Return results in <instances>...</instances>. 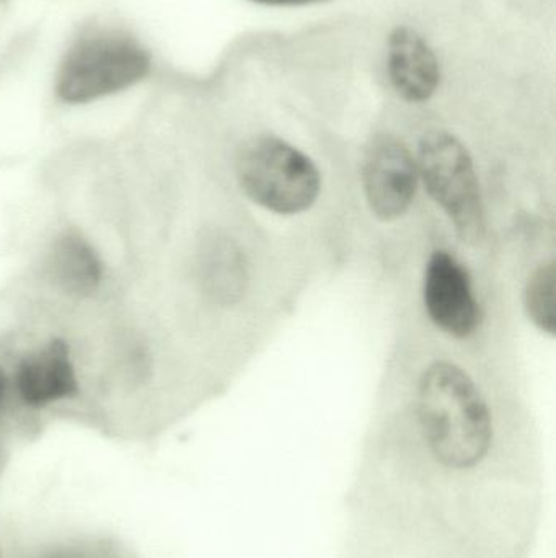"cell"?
Returning <instances> with one entry per match:
<instances>
[{"instance_id":"11","label":"cell","mask_w":556,"mask_h":558,"mask_svg":"<svg viewBox=\"0 0 556 558\" xmlns=\"http://www.w3.org/2000/svg\"><path fill=\"white\" fill-rule=\"evenodd\" d=\"M556 271L555 264L539 268L528 282L526 289V307L529 317L541 330L555 333L556 327Z\"/></svg>"},{"instance_id":"10","label":"cell","mask_w":556,"mask_h":558,"mask_svg":"<svg viewBox=\"0 0 556 558\" xmlns=\"http://www.w3.org/2000/svg\"><path fill=\"white\" fill-rule=\"evenodd\" d=\"M49 277L67 294L90 295L103 279V265L95 248L78 235L67 234L54 242L48 258Z\"/></svg>"},{"instance_id":"5","label":"cell","mask_w":556,"mask_h":558,"mask_svg":"<svg viewBox=\"0 0 556 558\" xmlns=\"http://www.w3.org/2000/svg\"><path fill=\"white\" fill-rule=\"evenodd\" d=\"M418 167L404 143L378 137L365 163V190L371 211L382 221H394L410 208L417 192Z\"/></svg>"},{"instance_id":"13","label":"cell","mask_w":556,"mask_h":558,"mask_svg":"<svg viewBox=\"0 0 556 558\" xmlns=\"http://www.w3.org/2000/svg\"><path fill=\"white\" fill-rule=\"evenodd\" d=\"M7 392V377L5 373L0 369V403H2L3 397H5Z\"/></svg>"},{"instance_id":"12","label":"cell","mask_w":556,"mask_h":558,"mask_svg":"<svg viewBox=\"0 0 556 558\" xmlns=\"http://www.w3.org/2000/svg\"><path fill=\"white\" fill-rule=\"evenodd\" d=\"M250 2L270 7H302L313 5V3L329 2V0H250Z\"/></svg>"},{"instance_id":"2","label":"cell","mask_w":556,"mask_h":558,"mask_svg":"<svg viewBox=\"0 0 556 558\" xmlns=\"http://www.w3.org/2000/svg\"><path fill=\"white\" fill-rule=\"evenodd\" d=\"M150 65L149 52L129 33L88 29L65 51L55 75V92L65 104H90L139 84Z\"/></svg>"},{"instance_id":"3","label":"cell","mask_w":556,"mask_h":558,"mask_svg":"<svg viewBox=\"0 0 556 558\" xmlns=\"http://www.w3.org/2000/svg\"><path fill=\"white\" fill-rule=\"evenodd\" d=\"M237 175L257 205L277 215L306 211L320 192V173L312 160L273 136L258 137L244 147Z\"/></svg>"},{"instance_id":"7","label":"cell","mask_w":556,"mask_h":558,"mask_svg":"<svg viewBox=\"0 0 556 558\" xmlns=\"http://www.w3.org/2000/svg\"><path fill=\"white\" fill-rule=\"evenodd\" d=\"M387 72L398 97L410 104L433 98L441 85V64L436 52L410 26H397L387 39Z\"/></svg>"},{"instance_id":"6","label":"cell","mask_w":556,"mask_h":558,"mask_svg":"<svg viewBox=\"0 0 556 558\" xmlns=\"http://www.w3.org/2000/svg\"><path fill=\"white\" fill-rule=\"evenodd\" d=\"M424 304L431 320L450 337L466 338L480 320L466 268L447 252H434L424 275Z\"/></svg>"},{"instance_id":"9","label":"cell","mask_w":556,"mask_h":558,"mask_svg":"<svg viewBox=\"0 0 556 558\" xmlns=\"http://www.w3.org/2000/svg\"><path fill=\"white\" fill-rule=\"evenodd\" d=\"M199 278L202 291L218 304H234L244 295L247 267L232 239L221 234L205 239L199 251Z\"/></svg>"},{"instance_id":"8","label":"cell","mask_w":556,"mask_h":558,"mask_svg":"<svg viewBox=\"0 0 556 558\" xmlns=\"http://www.w3.org/2000/svg\"><path fill=\"white\" fill-rule=\"evenodd\" d=\"M16 390L26 405L45 407L77 392V376L67 347L52 341L48 348L26 357L15 374Z\"/></svg>"},{"instance_id":"4","label":"cell","mask_w":556,"mask_h":558,"mask_svg":"<svg viewBox=\"0 0 556 558\" xmlns=\"http://www.w3.org/2000/svg\"><path fill=\"white\" fill-rule=\"evenodd\" d=\"M418 173L434 202L447 213L464 242L475 244L485 232L482 195L467 147L454 134H424L418 153Z\"/></svg>"},{"instance_id":"1","label":"cell","mask_w":556,"mask_h":558,"mask_svg":"<svg viewBox=\"0 0 556 558\" xmlns=\"http://www.w3.org/2000/svg\"><path fill=\"white\" fill-rule=\"evenodd\" d=\"M424 438L441 464L469 469L492 445V418L482 393L456 364L434 363L418 390Z\"/></svg>"}]
</instances>
